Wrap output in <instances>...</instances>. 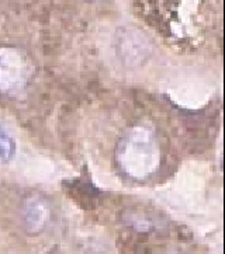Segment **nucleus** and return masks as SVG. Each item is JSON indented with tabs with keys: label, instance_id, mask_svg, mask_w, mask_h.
<instances>
[{
	"label": "nucleus",
	"instance_id": "4",
	"mask_svg": "<svg viewBox=\"0 0 225 254\" xmlns=\"http://www.w3.org/2000/svg\"><path fill=\"white\" fill-rule=\"evenodd\" d=\"M124 221L130 228L141 233H152L158 230V222L148 216L147 213L130 212L125 215Z\"/></svg>",
	"mask_w": 225,
	"mask_h": 254
},
{
	"label": "nucleus",
	"instance_id": "1",
	"mask_svg": "<svg viewBox=\"0 0 225 254\" xmlns=\"http://www.w3.org/2000/svg\"><path fill=\"white\" fill-rule=\"evenodd\" d=\"M116 162L127 177L137 181L155 176L162 163V148L155 129L148 124H135L120 139Z\"/></svg>",
	"mask_w": 225,
	"mask_h": 254
},
{
	"label": "nucleus",
	"instance_id": "6",
	"mask_svg": "<svg viewBox=\"0 0 225 254\" xmlns=\"http://www.w3.org/2000/svg\"><path fill=\"white\" fill-rule=\"evenodd\" d=\"M165 254H184V253H179V252H167Z\"/></svg>",
	"mask_w": 225,
	"mask_h": 254
},
{
	"label": "nucleus",
	"instance_id": "2",
	"mask_svg": "<svg viewBox=\"0 0 225 254\" xmlns=\"http://www.w3.org/2000/svg\"><path fill=\"white\" fill-rule=\"evenodd\" d=\"M33 73L24 52L14 47H0V94L16 97L23 93Z\"/></svg>",
	"mask_w": 225,
	"mask_h": 254
},
{
	"label": "nucleus",
	"instance_id": "7",
	"mask_svg": "<svg viewBox=\"0 0 225 254\" xmlns=\"http://www.w3.org/2000/svg\"><path fill=\"white\" fill-rule=\"evenodd\" d=\"M90 1H100V0H90Z\"/></svg>",
	"mask_w": 225,
	"mask_h": 254
},
{
	"label": "nucleus",
	"instance_id": "3",
	"mask_svg": "<svg viewBox=\"0 0 225 254\" xmlns=\"http://www.w3.org/2000/svg\"><path fill=\"white\" fill-rule=\"evenodd\" d=\"M51 206L41 195H31L25 199L23 208V223L30 235H38L45 230L51 221Z\"/></svg>",
	"mask_w": 225,
	"mask_h": 254
},
{
	"label": "nucleus",
	"instance_id": "5",
	"mask_svg": "<svg viewBox=\"0 0 225 254\" xmlns=\"http://www.w3.org/2000/svg\"><path fill=\"white\" fill-rule=\"evenodd\" d=\"M16 153V142L0 127V163L10 162Z\"/></svg>",
	"mask_w": 225,
	"mask_h": 254
}]
</instances>
